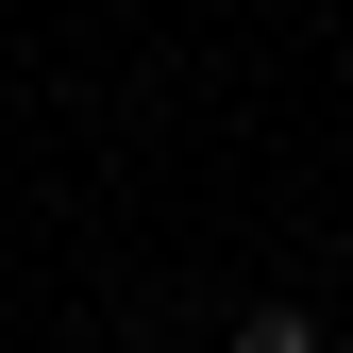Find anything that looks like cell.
<instances>
[{
  "instance_id": "6da1fadb",
  "label": "cell",
  "mask_w": 353,
  "mask_h": 353,
  "mask_svg": "<svg viewBox=\"0 0 353 353\" xmlns=\"http://www.w3.org/2000/svg\"><path fill=\"white\" fill-rule=\"evenodd\" d=\"M236 353H320V320H286V303H252V320H236Z\"/></svg>"
},
{
  "instance_id": "7a4b0ae2",
  "label": "cell",
  "mask_w": 353,
  "mask_h": 353,
  "mask_svg": "<svg viewBox=\"0 0 353 353\" xmlns=\"http://www.w3.org/2000/svg\"><path fill=\"white\" fill-rule=\"evenodd\" d=\"M320 353H353V336H320Z\"/></svg>"
}]
</instances>
